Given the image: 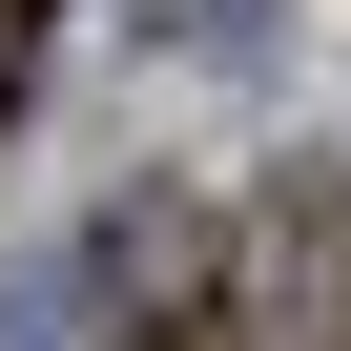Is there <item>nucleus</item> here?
Masks as SVG:
<instances>
[{
	"instance_id": "obj_2",
	"label": "nucleus",
	"mask_w": 351,
	"mask_h": 351,
	"mask_svg": "<svg viewBox=\"0 0 351 351\" xmlns=\"http://www.w3.org/2000/svg\"><path fill=\"white\" fill-rule=\"evenodd\" d=\"M21 62H42V0H0V104H21Z\"/></svg>"
},
{
	"instance_id": "obj_1",
	"label": "nucleus",
	"mask_w": 351,
	"mask_h": 351,
	"mask_svg": "<svg viewBox=\"0 0 351 351\" xmlns=\"http://www.w3.org/2000/svg\"><path fill=\"white\" fill-rule=\"evenodd\" d=\"M124 351H248V310H228V289H186V310H145Z\"/></svg>"
}]
</instances>
